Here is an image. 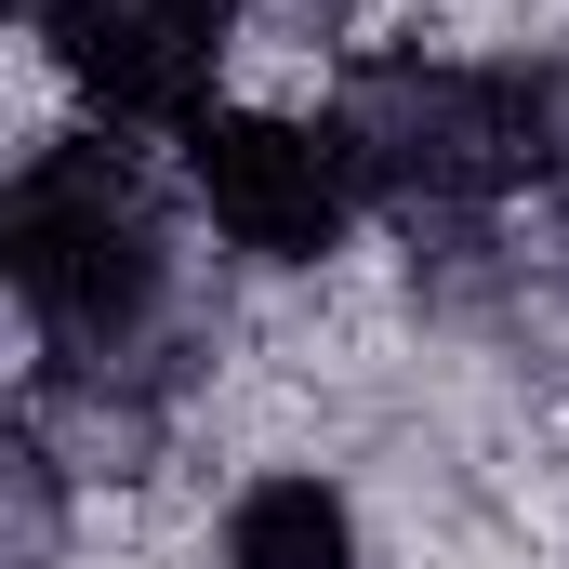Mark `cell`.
Here are the masks:
<instances>
[{
    "mask_svg": "<svg viewBox=\"0 0 569 569\" xmlns=\"http://www.w3.org/2000/svg\"><path fill=\"white\" fill-rule=\"evenodd\" d=\"M0 279L27 305L53 385H107L133 371L172 318V226L146 199V172L107 133L40 146L13 186H0Z\"/></svg>",
    "mask_w": 569,
    "mask_h": 569,
    "instance_id": "cell-1",
    "label": "cell"
},
{
    "mask_svg": "<svg viewBox=\"0 0 569 569\" xmlns=\"http://www.w3.org/2000/svg\"><path fill=\"white\" fill-rule=\"evenodd\" d=\"M331 133L358 146V186L411 226H477L517 186L569 172V80L477 67V53H371L331 93Z\"/></svg>",
    "mask_w": 569,
    "mask_h": 569,
    "instance_id": "cell-2",
    "label": "cell"
},
{
    "mask_svg": "<svg viewBox=\"0 0 569 569\" xmlns=\"http://www.w3.org/2000/svg\"><path fill=\"white\" fill-rule=\"evenodd\" d=\"M186 199L212 212V239L226 252H252V266H318V252H345V226H358V146L331 133V120H279V107H212V120H186Z\"/></svg>",
    "mask_w": 569,
    "mask_h": 569,
    "instance_id": "cell-3",
    "label": "cell"
},
{
    "mask_svg": "<svg viewBox=\"0 0 569 569\" xmlns=\"http://www.w3.org/2000/svg\"><path fill=\"white\" fill-rule=\"evenodd\" d=\"M27 27L53 40V67L107 107V120H212V67H226V27L239 0H27Z\"/></svg>",
    "mask_w": 569,
    "mask_h": 569,
    "instance_id": "cell-4",
    "label": "cell"
},
{
    "mask_svg": "<svg viewBox=\"0 0 569 569\" xmlns=\"http://www.w3.org/2000/svg\"><path fill=\"white\" fill-rule=\"evenodd\" d=\"M226 569H358V503L331 477L279 463L226 503Z\"/></svg>",
    "mask_w": 569,
    "mask_h": 569,
    "instance_id": "cell-5",
    "label": "cell"
},
{
    "mask_svg": "<svg viewBox=\"0 0 569 569\" xmlns=\"http://www.w3.org/2000/svg\"><path fill=\"white\" fill-rule=\"evenodd\" d=\"M557 279H569V172H557Z\"/></svg>",
    "mask_w": 569,
    "mask_h": 569,
    "instance_id": "cell-6",
    "label": "cell"
}]
</instances>
